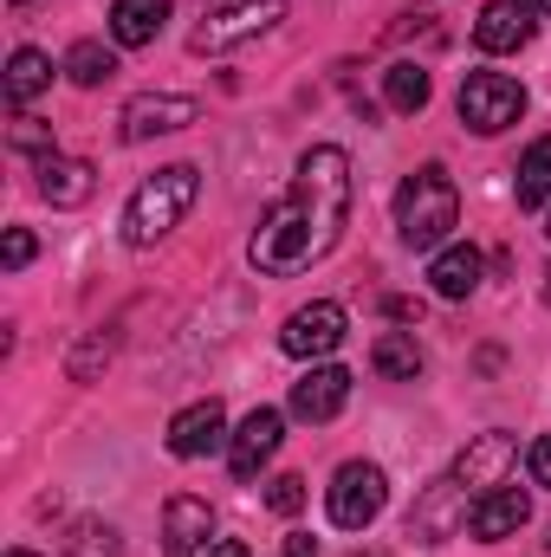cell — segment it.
I'll use <instances>...</instances> for the list:
<instances>
[{
	"label": "cell",
	"mask_w": 551,
	"mask_h": 557,
	"mask_svg": "<svg viewBox=\"0 0 551 557\" xmlns=\"http://www.w3.org/2000/svg\"><path fill=\"white\" fill-rule=\"evenodd\" d=\"M162 441H169L175 460H208V454H221V447L234 441V434H228V409H221L215 396H208V403H188L182 416L169 421Z\"/></svg>",
	"instance_id": "cell-10"
},
{
	"label": "cell",
	"mask_w": 551,
	"mask_h": 557,
	"mask_svg": "<svg viewBox=\"0 0 551 557\" xmlns=\"http://www.w3.org/2000/svg\"><path fill=\"white\" fill-rule=\"evenodd\" d=\"M91 188H98V169L85 162V156H39V195L52 201V208H85L91 201Z\"/></svg>",
	"instance_id": "cell-16"
},
{
	"label": "cell",
	"mask_w": 551,
	"mask_h": 557,
	"mask_svg": "<svg viewBox=\"0 0 551 557\" xmlns=\"http://www.w3.org/2000/svg\"><path fill=\"white\" fill-rule=\"evenodd\" d=\"M344 331H351L344 305H331V298H311V305H298V311L285 318V331H279V350H285V357H298V363H318V357H331V350L344 344Z\"/></svg>",
	"instance_id": "cell-8"
},
{
	"label": "cell",
	"mask_w": 551,
	"mask_h": 557,
	"mask_svg": "<svg viewBox=\"0 0 551 557\" xmlns=\"http://www.w3.org/2000/svg\"><path fill=\"white\" fill-rule=\"evenodd\" d=\"M519 117H526V85L519 78H506V72H467V85H461V124L474 137H500Z\"/></svg>",
	"instance_id": "cell-5"
},
{
	"label": "cell",
	"mask_w": 551,
	"mask_h": 557,
	"mask_svg": "<svg viewBox=\"0 0 551 557\" xmlns=\"http://www.w3.org/2000/svg\"><path fill=\"white\" fill-rule=\"evenodd\" d=\"M267 506H273L279 519H292V512L305 506V480H298V473H279V480H267Z\"/></svg>",
	"instance_id": "cell-28"
},
{
	"label": "cell",
	"mask_w": 551,
	"mask_h": 557,
	"mask_svg": "<svg viewBox=\"0 0 551 557\" xmlns=\"http://www.w3.org/2000/svg\"><path fill=\"white\" fill-rule=\"evenodd\" d=\"M201 557H254V552H247L241 539H215V545H208V552H201Z\"/></svg>",
	"instance_id": "cell-32"
},
{
	"label": "cell",
	"mask_w": 551,
	"mask_h": 557,
	"mask_svg": "<svg viewBox=\"0 0 551 557\" xmlns=\"http://www.w3.org/2000/svg\"><path fill=\"white\" fill-rule=\"evenodd\" d=\"M480 273H487L480 247H441V253H434V267H428V278H434V292H441V298H474Z\"/></svg>",
	"instance_id": "cell-18"
},
{
	"label": "cell",
	"mask_w": 551,
	"mask_h": 557,
	"mask_svg": "<svg viewBox=\"0 0 551 557\" xmlns=\"http://www.w3.org/2000/svg\"><path fill=\"white\" fill-rule=\"evenodd\" d=\"M7 143H13L20 156H52V131H46L39 117H26V111H13V131H7Z\"/></svg>",
	"instance_id": "cell-27"
},
{
	"label": "cell",
	"mask_w": 551,
	"mask_h": 557,
	"mask_svg": "<svg viewBox=\"0 0 551 557\" xmlns=\"http://www.w3.org/2000/svg\"><path fill=\"white\" fill-rule=\"evenodd\" d=\"M370 370L390 376V383H415V376H421V344H415V331H383V337L370 344Z\"/></svg>",
	"instance_id": "cell-20"
},
{
	"label": "cell",
	"mask_w": 551,
	"mask_h": 557,
	"mask_svg": "<svg viewBox=\"0 0 551 557\" xmlns=\"http://www.w3.org/2000/svg\"><path fill=\"white\" fill-rule=\"evenodd\" d=\"M188 124H201V104H195V98H182V91H143V98L124 104L118 137L149 143V137H169V131H188Z\"/></svg>",
	"instance_id": "cell-9"
},
{
	"label": "cell",
	"mask_w": 551,
	"mask_h": 557,
	"mask_svg": "<svg viewBox=\"0 0 551 557\" xmlns=\"http://www.w3.org/2000/svg\"><path fill=\"white\" fill-rule=\"evenodd\" d=\"M105 363H111V337H105V331H91V337H78V350H72V363H65V370H72V383H91Z\"/></svg>",
	"instance_id": "cell-26"
},
{
	"label": "cell",
	"mask_w": 551,
	"mask_h": 557,
	"mask_svg": "<svg viewBox=\"0 0 551 557\" xmlns=\"http://www.w3.org/2000/svg\"><path fill=\"white\" fill-rule=\"evenodd\" d=\"M13 7H26V0H13Z\"/></svg>",
	"instance_id": "cell-37"
},
{
	"label": "cell",
	"mask_w": 551,
	"mask_h": 557,
	"mask_svg": "<svg viewBox=\"0 0 551 557\" xmlns=\"http://www.w3.org/2000/svg\"><path fill=\"white\" fill-rule=\"evenodd\" d=\"M526 519H532V493L506 480V486H493V493H480V499L467 506V539H480V545H500V539H513Z\"/></svg>",
	"instance_id": "cell-11"
},
{
	"label": "cell",
	"mask_w": 551,
	"mask_h": 557,
	"mask_svg": "<svg viewBox=\"0 0 551 557\" xmlns=\"http://www.w3.org/2000/svg\"><path fill=\"white\" fill-rule=\"evenodd\" d=\"M111 72H118V52H111V46H98V39H78V46L65 52V78H72V85H85V91H98Z\"/></svg>",
	"instance_id": "cell-24"
},
{
	"label": "cell",
	"mask_w": 551,
	"mask_h": 557,
	"mask_svg": "<svg viewBox=\"0 0 551 557\" xmlns=\"http://www.w3.org/2000/svg\"><path fill=\"white\" fill-rule=\"evenodd\" d=\"M169 7H175V0H118V7H111V39H118V46H149V39L162 33Z\"/></svg>",
	"instance_id": "cell-19"
},
{
	"label": "cell",
	"mask_w": 551,
	"mask_h": 557,
	"mask_svg": "<svg viewBox=\"0 0 551 557\" xmlns=\"http://www.w3.org/2000/svg\"><path fill=\"white\" fill-rule=\"evenodd\" d=\"M344 221H351V156L338 143H311L292 169L285 201H273L260 214V227L247 240V260L267 278H292L305 267H318L344 240Z\"/></svg>",
	"instance_id": "cell-1"
},
{
	"label": "cell",
	"mask_w": 551,
	"mask_h": 557,
	"mask_svg": "<svg viewBox=\"0 0 551 557\" xmlns=\"http://www.w3.org/2000/svg\"><path fill=\"white\" fill-rule=\"evenodd\" d=\"M532 39V7L526 0H487L474 20V46L480 52H519Z\"/></svg>",
	"instance_id": "cell-17"
},
{
	"label": "cell",
	"mask_w": 551,
	"mask_h": 557,
	"mask_svg": "<svg viewBox=\"0 0 551 557\" xmlns=\"http://www.w3.org/2000/svg\"><path fill=\"white\" fill-rule=\"evenodd\" d=\"M526 7H532V13H551V0H526Z\"/></svg>",
	"instance_id": "cell-34"
},
{
	"label": "cell",
	"mask_w": 551,
	"mask_h": 557,
	"mask_svg": "<svg viewBox=\"0 0 551 557\" xmlns=\"http://www.w3.org/2000/svg\"><path fill=\"white\" fill-rule=\"evenodd\" d=\"M467 493L454 486V480H434L428 493H421V506L409 512V539L421 545H441V539H454V532H467Z\"/></svg>",
	"instance_id": "cell-13"
},
{
	"label": "cell",
	"mask_w": 551,
	"mask_h": 557,
	"mask_svg": "<svg viewBox=\"0 0 551 557\" xmlns=\"http://www.w3.org/2000/svg\"><path fill=\"white\" fill-rule=\"evenodd\" d=\"M513 460H519V441H513L506 428H487V434H474V441L454 454L448 480H454L467 499H480V493H493V486L513 480Z\"/></svg>",
	"instance_id": "cell-6"
},
{
	"label": "cell",
	"mask_w": 551,
	"mask_h": 557,
	"mask_svg": "<svg viewBox=\"0 0 551 557\" xmlns=\"http://www.w3.org/2000/svg\"><path fill=\"white\" fill-rule=\"evenodd\" d=\"M215 539V506L195 493H169L162 506V557H201Z\"/></svg>",
	"instance_id": "cell-12"
},
{
	"label": "cell",
	"mask_w": 551,
	"mask_h": 557,
	"mask_svg": "<svg viewBox=\"0 0 551 557\" xmlns=\"http://www.w3.org/2000/svg\"><path fill=\"white\" fill-rule=\"evenodd\" d=\"M285 557H318V545L311 539H285Z\"/></svg>",
	"instance_id": "cell-33"
},
{
	"label": "cell",
	"mask_w": 551,
	"mask_h": 557,
	"mask_svg": "<svg viewBox=\"0 0 551 557\" xmlns=\"http://www.w3.org/2000/svg\"><path fill=\"white\" fill-rule=\"evenodd\" d=\"M46 85H52V59H46V52H33V46H20V52L7 59V104H13V111H26Z\"/></svg>",
	"instance_id": "cell-21"
},
{
	"label": "cell",
	"mask_w": 551,
	"mask_h": 557,
	"mask_svg": "<svg viewBox=\"0 0 551 557\" xmlns=\"http://www.w3.org/2000/svg\"><path fill=\"white\" fill-rule=\"evenodd\" d=\"M279 434H285V416H279V409H254V416L234 428V441H228L234 480H260V467L279 454Z\"/></svg>",
	"instance_id": "cell-14"
},
{
	"label": "cell",
	"mask_w": 551,
	"mask_h": 557,
	"mask_svg": "<svg viewBox=\"0 0 551 557\" xmlns=\"http://www.w3.org/2000/svg\"><path fill=\"white\" fill-rule=\"evenodd\" d=\"M546 278H551V273H546ZM546 298H551V285H546Z\"/></svg>",
	"instance_id": "cell-36"
},
{
	"label": "cell",
	"mask_w": 551,
	"mask_h": 557,
	"mask_svg": "<svg viewBox=\"0 0 551 557\" xmlns=\"http://www.w3.org/2000/svg\"><path fill=\"white\" fill-rule=\"evenodd\" d=\"M428 91H434V78H428L415 59H403V65H390V72H383V104H390V111H403V117L428 104Z\"/></svg>",
	"instance_id": "cell-23"
},
{
	"label": "cell",
	"mask_w": 551,
	"mask_h": 557,
	"mask_svg": "<svg viewBox=\"0 0 551 557\" xmlns=\"http://www.w3.org/2000/svg\"><path fill=\"white\" fill-rule=\"evenodd\" d=\"M195 195H201V169L195 162H169L149 182H137V195L124 201V247L143 253V247L169 240L182 227V214L195 208Z\"/></svg>",
	"instance_id": "cell-2"
},
{
	"label": "cell",
	"mask_w": 551,
	"mask_h": 557,
	"mask_svg": "<svg viewBox=\"0 0 551 557\" xmlns=\"http://www.w3.org/2000/svg\"><path fill=\"white\" fill-rule=\"evenodd\" d=\"M344 403H351V370L344 363H311L292 383V416L298 421H331Z\"/></svg>",
	"instance_id": "cell-15"
},
{
	"label": "cell",
	"mask_w": 551,
	"mask_h": 557,
	"mask_svg": "<svg viewBox=\"0 0 551 557\" xmlns=\"http://www.w3.org/2000/svg\"><path fill=\"white\" fill-rule=\"evenodd\" d=\"M65 557H124V545H118V532L105 519H78L72 539H65Z\"/></svg>",
	"instance_id": "cell-25"
},
{
	"label": "cell",
	"mask_w": 551,
	"mask_h": 557,
	"mask_svg": "<svg viewBox=\"0 0 551 557\" xmlns=\"http://www.w3.org/2000/svg\"><path fill=\"white\" fill-rule=\"evenodd\" d=\"M513 195H519V208H546V201H551V137H539L526 156H519Z\"/></svg>",
	"instance_id": "cell-22"
},
{
	"label": "cell",
	"mask_w": 551,
	"mask_h": 557,
	"mask_svg": "<svg viewBox=\"0 0 551 557\" xmlns=\"http://www.w3.org/2000/svg\"><path fill=\"white\" fill-rule=\"evenodd\" d=\"M7 557H39V552H7Z\"/></svg>",
	"instance_id": "cell-35"
},
{
	"label": "cell",
	"mask_w": 551,
	"mask_h": 557,
	"mask_svg": "<svg viewBox=\"0 0 551 557\" xmlns=\"http://www.w3.org/2000/svg\"><path fill=\"white\" fill-rule=\"evenodd\" d=\"M383 506H390V473L377 460H344L325 486V512H331L338 532H364Z\"/></svg>",
	"instance_id": "cell-4"
},
{
	"label": "cell",
	"mask_w": 551,
	"mask_h": 557,
	"mask_svg": "<svg viewBox=\"0 0 551 557\" xmlns=\"http://www.w3.org/2000/svg\"><path fill=\"white\" fill-rule=\"evenodd\" d=\"M396 227L415 253H441L448 234L461 227V188L441 162H421L409 182L396 188Z\"/></svg>",
	"instance_id": "cell-3"
},
{
	"label": "cell",
	"mask_w": 551,
	"mask_h": 557,
	"mask_svg": "<svg viewBox=\"0 0 551 557\" xmlns=\"http://www.w3.org/2000/svg\"><path fill=\"white\" fill-rule=\"evenodd\" d=\"M33 253H39V240H33L26 227H7V247H0V267H7V273H20V267H26Z\"/></svg>",
	"instance_id": "cell-29"
},
{
	"label": "cell",
	"mask_w": 551,
	"mask_h": 557,
	"mask_svg": "<svg viewBox=\"0 0 551 557\" xmlns=\"http://www.w3.org/2000/svg\"><path fill=\"white\" fill-rule=\"evenodd\" d=\"M526 473H532V486H551V434H539V441H532Z\"/></svg>",
	"instance_id": "cell-30"
},
{
	"label": "cell",
	"mask_w": 551,
	"mask_h": 557,
	"mask_svg": "<svg viewBox=\"0 0 551 557\" xmlns=\"http://www.w3.org/2000/svg\"><path fill=\"white\" fill-rule=\"evenodd\" d=\"M279 20V0H234V7H221V13H208L195 33H188V52H234V46H247V39H260V33H273Z\"/></svg>",
	"instance_id": "cell-7"
},
{
	"label": "cell",
	"mask_w": 551,
	"mask_h": 557,
	"mask_svg": "<svg viewBox=\"0 0 551 557\" xmlns=\"http://www.w3.org/2000/svg\"><path fill=\"white\" fill-rule=\"evenodd\" d=\"M383 311H390L396 324H415V318H421V305H415V298H383Z\"/></svg>",
	"instance_id": "cell-31"
}]
</instances>
